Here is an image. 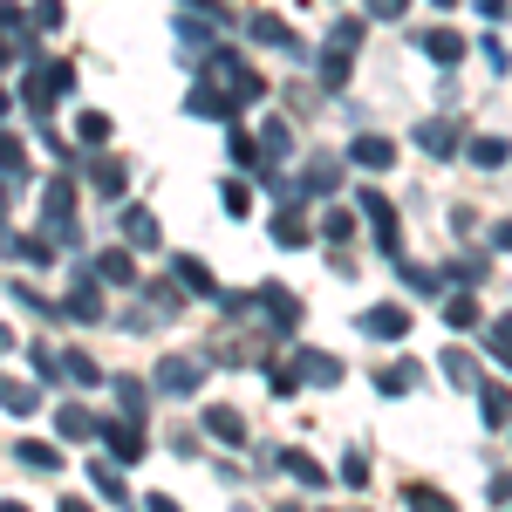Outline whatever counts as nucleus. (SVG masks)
I'll return each instance as SVG.
<instances>
[{
  "label": "nucleus",
  "mask_w": 512,
  "mask_h": 512,
  "mask_svg": "<svg viewBox=\"0 0 512 512\" xmlns=\"http://www.w3.org/2000/svg\"><path fill=\"white\" fill-rule=\"evenodd\" d=\"M123 246L151 253V246H158V212H144V205H123Z\"/></svg>",
  "instance_id": "10"
},
{
  "label": "nucleus",
  "mask_w": 512,
  "mask_h": 512,
  "mask_svg": "<svg viewBox=\"0 0 512 512\" xmlns=\"http://www.w3.org/2000/svg\"><path fill=\"white\" fill-rule=\"evenodd\" d=\"M28 21H35V14H28V7H14V0H0V28H7V35H21V28H28Z\"/></svg>",
  "instance_id": "43"
},
{
  "label": "nucleus",
  "mask_w": 512,
  "mask_h": 512,
  "mask_svg": "<svg viewBox=\"0 0 512 512\" xmlns=\"http://www.w3.org/2000/svg\"><path fill=\"white\" fill-rule=\"evenodd\" d=\"M0 403H7V417H35L41 390H35V383H0Z\"/></svg>",
  "instance_id": "27"
},
{
  "label": "nucleus",
  "mask_w": 512,
  "mask_h": 512,
  "mask_svg": "<svg viewBox=\"0 0 512 512\" xmlns=\"http://www.w3.org/2000/svg\"><path fill=\"white\" fill-rule=\"evenodd\" d=\"M362 335H376V342H403L410 335V308H396V301H376V308H362L355 315Z\"/></svg>",
  "instance_id": "3"
},
{
  "label": "nucleus",
  "mask_w": 512,
  "mask_h": 512,
  "mask_svg": "<svg viewBox=\"0 0 512 512\" xmlns=\"http://www.w3.org/2000/svg\"><path fill=\"white\" fill-rule=\"evenodd\" d=\"M246 35L260 41V48H294V35H287V28H280L274 14H246Z\"/></svg>",
  "instance_id": "28"
},
{
  "label": "nucleus",
  "mask_w": 512,
  "mask_h": 512,
  "mask_svg": "<svg viewBox=\"0 0 512 512\" xmlns=\"http://www.w3.org/2000/svg\"><path fill=\"white\" fill-rule=\"evenodd\" d=\"M89 185H96L103 198H123V192H130V171H123L117 158H96V164H89Z\"/></svg>",
  "instance_id": "17"
},
{
  "label": "nucleus",
  "mask_w": 512,
  "mask_h": 512,
  "mask_svg": "<svg viewBox=\"0 0 512 512\" xmlns=\"http://www.w3.org/2000/svg\"><path fill=\"white\" fill-rule=\"evenodd\" d=\"M485 62H492L499 76H506V69H512V55H506V41H499V35H485Z\"/></svg>",
  "instance_id": "47"
},
{
  "label": "nucleus",
  "mask_w": 512,
  "mask_h": 512,
  "mask_svg": "<svg viewBox=\"0 0 512 512\" xmlns=\"http://www.w3.org/2000/svg\"><path fill=\"white\" fill-rule=\"evenodd\" d=\"M7 62H14V35L0 28V69H7Z\"/></svg>",
  "instance_id": "53"
},
{
  "label": "nucleus",
  "mask_w": 512,
  "mask_h": 512,
  "mask_svg": "<svg viewBox=\"0 0 512 512\" xmlns=\"http://www.w3.org/2000/svg\"><path fill=\"white\" fill-rule=\"evenodd\" d=\"M403 280H410L417 294H437V280H444V274H431V267H417V260H403Z\"/></svg>",
  "instance_id": "41"
},
{
  "label": "nucleus",
  "mask_w": 512,
  "mask_h": 512,
  "mask_svg": "<svg viewBox=\"0 0 512 512\" xmlns=\"http://www.w3.org/2000/svg\"><path fill=\"white\" fill-rule=\"evenodd\" d=\"M117 403H123V417H144V403H151V396H144L137 376H117Z\"/></svg>",
  "instance_id": "37"
},
{
  "label": "nucleus",
  "mask_w": 512,
  "mask_h": 512,
  "mask_svg": "<svg viewBox=\"0 0 512 512\" xmlns=\"http://www.w3.org/2000/svg\"><path fill=\"white\" fill-rule=\"evenodd\" d=\"M185 110H192V117H219V123L239 117V103L226 96V89H192V96H185Z\"/></svg>",
  "instance_id": "13"
},
{
  "label": "nucleus",
  "mask_w": 512,
  "mask_h": 512,
  "mask_svg": "<svg viewBox=\"0 0 512 512\" xmlns=\"http://www.w3.org/2000/svg\"><path fill=\"white\" fill-rule=\"evenodd\" d=\"M14 458H21L28 472H62V451H48L41 437H21V444H14Z\"/></svg>",
  "instance_id": "24"
},
{
  "label": "nucleus",
  "mask_w": 512,
  "mask_h": 512,
  "mask_svg": "<svg viewBox=\"0 0 512 512\" xmlns=\"http://www.w3.org/2000/svg\"><path fill=\"white\" fill-rule=\"evenodd\" d=\"M294 369H301V383H315V390H342V355H321V349H301L294 355Z\"/></svg>",
  "instance_id": "5"
},
{
  "label": "nucleus",
  "mask_w": 512,
  "mask_h": 512,
  "mask_svg": "<svg viewBox=\"0 0 512 512\" xmlns=\"http://www.w3.org/2000/svg\"><path fill=\"white\" fill-rule=\"evenodd\" d=\"M349 164H362V171H390V164H396V144L369 130V137H355V144H349Z\"/></svg>",
  "instance_id": "11"
},
{
  "label": "nucleus",
  "mask_w": 512,
  "mask_h": 512,
  "mask_svg": "<svg viewBox=\"0 0 512 512\" xmlns=\"http://www.w3.org/2000/svg\"><path fill=\"white\" fill-rule=\"evenodd\" d=\"M444 274H451V280H485V267H478V260H451Z\"/></svg>",
  "instance_id": "49"
},
{
  "label": "nucleus",
  "mask_w": 512,
  "mask_h": 512,
  "mask_svg": "<svg viewBox=\"0 0 512 512\" xmlns=\"http://www.w3.org/2000/svg\"><path fill=\"white\" fill-rule=\"evenodd\" d=\"M28 14H35V28H41V35H55V28L69 21V7H62V0H35Z\"/></svg>",
  "instance_id": "40"
},
{
  "label": "nucleus",
  "mask_w": 512,
  "mask_h": 512,
  "mask_svg": "<svg viewBox=\"0 0 512 512\" xmlns=\"http://www.w3.org/2000/svg\"><path fill=\"white\" fill-rule=\"evenodd\" d=\"M219 205H226L233 219H246V212H253V192H246L239 178H226V185H219Z\"/></svg>",
  "instance_id": "39"
},
{
  "label": "nucleus",
  "mask_w": 512,
  "mask_h": 512,
  "mask_svg": "<svg viewBox=\"0 0 512 512\" xmlns=\"http://www.w3.org/2000/svg\"><path fill=\"white\" fill-rule=\"evenodd\" d=\"M14 342H21V335H14V328H7V321H0V355L14 349Z\"/></svg>",
  "instance_id": "54"
},
{
  "label": "nucleus",
  "mask_w": 512,
  "mask_h": 512,
  "mask_svg": "<svg viewBox=\"0 0 512 512\" xmlns=\"http://www.w3.org/2000/svg\"><path fill=\"white\" fill-rule=\"evenodd\" d=\"M267 383H274V396H294V390H301V369H280V362H274V376H267Z\"/></svg>",
  "instance_id": "44"
},
{
  "label": "nucleus",
  "mask_w": 512,
  "mask_h": 512,
  "mask_svg": "<svg viewBox=\"0 0 512 512\" xmlns=\"http://www.w3.org/2000/svg\"><path fill=\"white\" fill-rule=\"evenodd\" d=\"M478 417H485V431H512V390L506 383H478Z\"/></svg>",
  "instance_id": "8"
},
{
  "label": "nucleus",
  "mask_w": 512,
  "mask_h": 512,
  "mask_svg": "<svg viewBox=\"0 0 512 512\" xmlns=\"http://www.w3.org/2000/svg\"><path fill=\"white\" fill-rule=\"evenodd\" d=\"M185 7H198V14H212V21H226V0H185Z\"/></svg>",
  "instance_id": "51"
},
{
  "label": "nucleus",
  "mask_w": 512,
  "mask_h": 512,
  "mask_svg": "<svg viewBox=\"0 0 512 512\" xmlns=\"http://www.w3.org/2000/svg\"><path fill=\"white\" fill-rule=\"evenodd\" d=\"M0 171H7V178H28V151H21L14 130H0Z\"/></svg>",
  "instance_id": "31"
},
{
  "label": "nucleus",
  "mask_w": 512,
  "mask_h": 512,
  "mask_svg": "<svg viewBox=\"0 0 512 512\" xmlns=\"http://www.w3.org/2000/svg\"><path fill=\"white\" fill-rule=\"evenodd\" d=\"M417 144H424L431 158H451V151L465 144V130H458V123H417Z\"/></svg>",
  "instance_id": "15"
},
{
  "label": "nucleus",
  "mask_w": 512,
  "mask_h": 512,
  "mask_svg": "<svg viewBox=\"0 0 512 512\" xmlns=\"http://www.w3.org/2000/svg\"><path fill=\"white\" fill-rule=\"evenodd\" d=\"M103 444H110V451H117L123 465H137V458H144V431H137V417H110V424H103Z\"/></svg>",
  "instance_id": "7"
},
{
  "label": "nucleus",
  "mask_w": 512,
  "mask_h": 512,
  "mask_svg": "<svg viewBox=\"0 0 512 512\" xmlns=\"http://www.w3.org/2000/svg\"><path fill=\"white\" fill-rule=\"evenodd\" d=\"M355 41H362V14H342V21L328 28V48H349L355 55Z\"/></svg>",
  "instance_id": "38"
},
{
  "label": "nucleus",
  "mask_w": 512,
  "mask_h": 512,
  "mask_svg": "<svg viewBox=\"0 0 512 512\" xmlns=\"http://www.w3.org/2000/svg\"><path fill=\"white\" fill-rule=\"evenodd\" d=\"M280 472H294L301 485H328V472H321V465L308 458V451H301V444H280Z\"/></svg>",
  "instance_id": "19"
},
{
  "label": "nucleus",
  "mask_w": 512,
  "mask_h": 512,
  "mask_svg": "<svg viewBox=\"0 0 512 512\" xmlns=\"http://www.w3.org/2000/svg\"><path fill=\"white\" fill-rule=\"evenodd\" d=\"M130 253H137V246H110V253H96V280H110V287H144Z\"/></svg>",
  "instance_id": "9"
},
{
  "label": "nucleus",
  "mask_w": 512,
  "mask_h": 512,
  "mask_svg": "<svg viewBox=\"0 0 512 512\" xmlns=\"http://www.w3.org/2000/svg\"><path fill=\"white\" fill-rule=\"evenodd\" d=\"M492 246H499V253H512V219H499V226H492Z\"/></svg>",
  "instance_id": "50"
},
{
  "label": "nucleus",
  "mask_w": 512,
  "mask_h": 512,
  "mask_svg": "<svg viewBox=\"0 0 512 512\" xmlns=\"http://www.w3.org/2000/svg\"><path fill=\"white\" fill-rule=\"evenodd\" d=\"M260 151H267V164H280L294 151V130H287V123H267V130H260Z\"/></svg>",
  "instance_id": "34"
},
{
  "label": "nucleus",
  "mask_w": 512,
  "mask_h": 512,
  "mask_svg": "<svg viewBox=\"0 0 512 512\" xmlns=\"http://www.w3.org/2000/svg\"><path fill=\"white\" fill-rule=\"evenodd\" d=\"M465 158H472L478 171H499V164L512 158V144H506V137H472V144H465Z\"/></svg>",
  "instance_id": "21"
},
{
  "label": "nucleus",
  "mask_w": 512,
  "mask_h": 512,
  "mask_svg": "<svg viewBox=\"0 0 512 512\" xmlns=\"http://www.w3.org/2000/svg\"><path fill=\"white\" fill-rule=\"evenodd\" d=\"M424 55L451 69V62H465V35H451V28H431V35H424Z\"/></svg>",
  "instance_id": "20"
},
{
  "label": "nucleus",
  "mask_w": 512,
  "mask_h": 512,
  "mask_svg": "<svg viewBox=\"0 0 512 512\" xmlns=\"http://www.w3.org/2000/svg\"><path fill=\"white\" fill-rule=\"evenodd\" d=\"M403 7H410V0H369V21H396Z\"/></svg>",
  "instance_id": "48"
},
{
  "label": "nucleus",
  "mask_w": 512,
  "mask_h": 512,
  "mask_svg": "<svg viewBox=\"0 0 512 512\" xmlns=\"http://www.w3.org/2000/svg\"><path fill=\"white\" fill-rule=\"evenodd\" d=\"M198 383H205V362H198V355H164L158 362V390L164 396H192Z\"/></svg>",
  "instance_id": "4"
},
{
  "label": "nucleus",
  "mask_w": 512,
  "mask_h": 512,
  "mask_svg": "<svg viewBox=\"0 0 512 512\" xmlns=\"http://www.w3.org/2000/svg\"><path fill=\"white\" fill-rule=\"evenodd\" d=\"M321 82L328 89H349V48H321Z\"/></svg>",
  "instance_id": "30"
},
{
  "label": "nucleus",
  "mask_w": 512,
  "mask_h": 512,
  "mask_svg": "<svg viewBox=\"0 0 512 512\" xmlns=\"http://www.w3.org/2000/svg\"><path fill=\"white\" fill-rule=\"evenodd\" d=\"M76 89V69H62V62H28V76H21V103L35 110V117H55V103Z\"/></svg>",
  "instance_id": "1"
},
{
  "label": "nucleus",
  "mask_w": 512,
  "mask_h": 512,
  "mask_svg": "<svg viewBox=\"0 0 512 512\" xmlns=\"http://www.w3.org/2000/svg\"><path fill=\"white\" fill-rule=\"evenodd\" d=\"M321 239H328V246H349L355 239V212L349 205H328V212H321Z\"/></svg>",
  "instance_id": "26"
},
{
  "label": "nucleus",
  "mask_w": 512,
  "mask_h": 512,
  "mask_svg": "<svg viewBox=\"0 0 512 512\" xmlns=\"http://www.w3.org/2000/svg\"><path fill=\"white\" fill-rule=\"evenodd\" d=\"M335 178H342V164H335V158H315L301 185H308V192H335Z\"/></svg>",
  "instance_id": "36"
},
{
  "label": "nucleus",
  "mask_w": 512,
  "mask_h": 512,
  "mask_svg": "<svg viewBox=\"0 0 512 512\" xmlns=\"http://www.w3.org/2000/svg\"><path fill=\"white\" fill-rule=\"evenodd\" d=\"M355 205H362V219L376 226V246H383L390 260H403V219H396V205H390V198H383V192H362Z\"/></svg>",
  "instance_id": "2"
},
{
  "label": "nucleus",
  "mask_w": 512,
  "mask_h": 512,
  "mask_svg": "<svg viewBox=\"0 0 512 512\" xmlns=\"http://www.w3.org/2000/svg\"><path fill=\"white\" fill-rule=\"evenodd\" d=\"M342 478H349V485H369V458L349 451V458H342Z\"/></svg>",
  "instance_id": "46"
},
{
  "label": "nucleus",
  "mask_w": 512,
  "mask_h": 512,
  "mask_svg": "<svg viewBox=\"0 0 512 512\" xmlns=\"http://www.w3.org/2000/svg\"><path fill=\"white\" fill-rule=\"evenodd\" d=\"M110 130H117V123L103 117V110H82V117H76V144H89V151H103V144H110Z\"/></svg>",
  "instance_id": "25"
},
{
  "label": "nucleus",
  "mask_w": 512,
  "mask_h": 512,
  "mask_svg": "<svg viewBox=\"0 0 512 512\" xmlns=\"http://www.w3.org/2000/svg\"><path fill=\"white\" fill-rule=\"evenodd\" d=\"M485 499H492V506H512V472H492V485H485Z\"/></svg>",
  "instance_id": "45"
},
{
  "label": "nucleus",
  "mask_w": 512,
  "mask_h": 512,
  "mask_svg": "<svg viewBox=\"0 0 512 512\" xmlns=\"http://www.w3.org/2000/svg\"><path fill=\"white\" fill-rule=\"evenodd\" d=\"M205 431L219 437V444H239V437H246V417H239L233 403H212V410H205Z\"/></svg>",
  "instance_id": "16"
},
{
  "label": "nucleus",
  "mask_w": 512,
  "mask_h": 512,
  "mask_svg": "<svg viewBox=\"0 0 512 512\" xmlns=\"http://www.w3.org/2000/svg\"><path fill=\"white\" fill-rule=\"evenodd\" d=\"M7 110H14V96H7V89H0V117H7Z\"/></svg>",
  "instance_id": "56"
},
{
  "label": "nucleus",
  "mask_w": 512,
  "mask_h": 512,
  "mask_svg": "<svg viewBox=\"0 0 512 512\" xmlns=\"http://www.w3.org/2000/svg\"><path fill=\"white\" fill-rule=\"evenodd\" d=\"M444 383H465V390H478V369L465 349H444Z\"/></svg>",
  "instance_id": "32"
},
{
  "label": "nucleus",
  "mask_w": 512,
  "mask_h": 512,
  "mask_svg": "<svg viewBox=\"0 0 512 512\" xmlns=\"http://www.w3.org/2000/svg\"><path fill=\"white\" fill-rule=\"evenodd\" d=\"M62 376H69V383H96V362H89V355H62Z\"/></svg>",
  "instance_id": "42"
},
{
  "label": "nucleus",
  "mask_w": 512,
  "mask_h": 512,
  "mask_svg": "<svg viewBox=\"0 0 512 512\" xmlns=\"http://www.w3.org/2000/svg\"><path fill=\"white\" fill-rule=\"evenodd\" d=\"M171 280H178V287H192L198 301H219V294H226V287L212 280V267H205L198 253H178V260H171Z\"/></svg>",
  "instance_id": "6"
},
{
  "label": "nucleus",
  "mask_w": 512,
  "mask_h": 512,
  "mask_svg": "<svg viewBox=\"0 0 512 512\" xmlns=\"http://www.w3.org/2000/svg\"><path fill=\"white\" fill-rule=\"evenodd\" d=\"M7 192H14V178H0V226H7Z\"/></svg>",
  "instance_id": "55"
},
{
  "label": "nucleus",
  "mask_w": 512,
  "mask_h": 512,
  "mask_svg": "<svg viewBox=\"0 0 512 512\" xmlns=\"http://www.w3.org/2000/svg\"><path fill=\"white\" fill-rule=\"evenodd\" d=\"M403 499L417 512H451V492H437V485H403Z\"/></svg>",
  "instance_id": "35"
},
{
  "label": "nucleus",
  "mask_w": 512,
  "mask_h": 512,
  "mask_svg": "<svg viewBox=\"0 0 512 512\" xmlns=\"http://www.w3.org/2000/svg\"><path fill=\"white\" fill-rule=\"evenodd\" d=\"M55 424H62V437H69V444H89V437L103 431V424H96L82 403H62V410H55Z\"/></svg>",
  "instance_id": "18"
},
{
  "label": "nucleus",
  "mask_w": 512,
  "mask_h": 512,
  "mask_svg": "<svg viewBox=\"0 0 512 512\" xmlns=\"http://www.w3.org/2000/svg\"><path fill=\"white\" fill-rule=\"evenodd\" d=\"M417 383H424L417 362H383V369H376V390H383V396H410Z\"/></svg>",
  "instance_id": "14"
},
{
  "label": "nucleus",
  "mask_w": 512,
  "mask_h": 512,
  "mask_svg": "<svg viewBox=\"0 0 512 512\" xmlns=\"http://www.w3.org/2000/svg\"><path fill=\"white\" fill-rule=\"evenodd\" d=\"M431 7H458V0H431Z\"/></svg>",
  "instance_id": "57"
},
{
  "label": "nucleus",
  "mask_w": 512,
  "mask_h": 512,
  "mask_svg": "<svg viewBox=\"0 0 512 512\" xmlns=\"http://www.w3.org/2000/svg\"><path fill=\"white\" fill-rule=\"evenodd\" d=\"M62 315H69V321H103V294H96V287H89V280H82L76 294H69V301H62Z\"/></svg>",
  "instance_id": "29"
},
{
  "label": "nucleus",
  "mask_w": 512,
  "mask_h": 512,
  "mask_svg": "<svg viewBox=\"0 0 512 512\" xmlns=\"http://www.w3.org/2000/svg\"><path fill=\"white\" fill-rule=\"evenodd\" d=\"M321 226H308V219H301V212H287V205H280L274 212V239L280 246H308V239H315Z\"/></svg>",
  "instance_id": "22"
},
{
  "label": "nucleus",
  "mask_w": 512,
  "mask_h": 512,
  "mask_svg": "<svg viewBox=\"0 0 512 512\" xmlns=\"http://www.w3.org/2000/svg\"><path fill=\"white\" fill-rule=\"evenodd\" d=\"M485 355H499V362L512 369V315H499L492 328H485Z\"/></svg>",
  "instance_id": "33"
},
{
  "label": "nucleus",
  "mask_w": 512,
  "mask_h": 512,
  "mask_svg": "<svg viewBox=\"0 0 512 512\" xmlns=\"http://www.w3.org/2000/svg\"><path fill=\"white\" fill-rule=\"evenodd\" d=\"M89 485H96L103 499L130 506V485H123V458H117V465H110V458H89Z\"/></svg>",
  "instance_id": "12"
},
{
  "label": "nucleus",
  "mask_w": 512,
  "mask_h": 512,
  "mask_svg": "<svg viewBox=\"0 0 512 512\" xmlns=\"http://www.w3.org/2000/svg\"><path fill=\"white\" fill-rule=\"evenodd\" d=\"M478 14H485V21H499V14H506V0H478Z\"/></svg>",
  "instance_id": "52"
},
{
  "label": "nucleus",
  "mask_w": 512,
  "mask_h": 512,
  "mask_svg": "<svg viewBox=\"0 0 512 512\" xmlns=\"http://www.w3.org/2000/svg\"><path fill=\"white\" fill-rule=\"evenodd\" d=\"M478 294L472 287H458V294H451V301H444V328H478Z\"/></svg>",
  "instance_id": "23"
}]
</instances>
